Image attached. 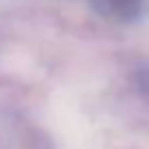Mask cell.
<instances>
[{
  "mask_svg": "<svg viewBox=\"0 0 149 149\" xmlns=\"http://www.w3.org/2000/svg\"><path fill=\"white\" fill-rule=\"evenodd\" d=\"M92 9L101 18L116 24H130L143 18L149 9V0H90Z\"/></svg>",
  "mask_w": 149,
  "mask_h": 149,
  "instance_id": "cell-1",
  "label": "cell"
},
{
  "mask_svg": "<svg viewBox=\"0 0 149 149\" xmlns=\"http://www.w3.org/2000/svg\"><path fill=\"white\" fill-rule=\"evenodd\" d=\"M136 84H138L140 94H143V97L149 101V68H145V70H140V72H138V77H136Z\"/></svg>",
  "mask_w": 149,
  "mask_h": 149,
  "instance_id": "cell-2",
  "label": "cell"
}]
</instances>
